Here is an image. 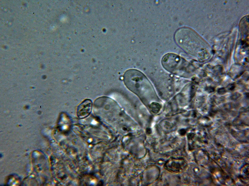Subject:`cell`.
<instances>
[{
  "label": "cell",
  "instance_id": "6da1fadb",
  "mask_svg": "<svg viewBox=\"0 0 249 186\" xmlns=\"http://www.w3.org/2000/svg\"><path fill=\"white\" fill-rule=\"evenodd\" d=\"M124 80L127 87L146 105H149L157 100L151 84L139 71L133 69L127 71L124 75Z\"/></svg>",
  "mask_w": 249,
  "mask_h": 186
},
{
  "label": "cell",
  "instance_id": "7a4b0ae2",
  "mask_svg": "<svg viewBox=\"0 0 249 186\" xmlns=\"http://www.w3.org/2000/svg\"><path fill=\"white\" fill-rule=\"evenodd\" d=\"M174 39L178 45L188 53L197 55L210 53L208 44L190 28L179 29L175 33Z\"/></svg>",
  "mask_w": 249,
  "mask_h": 186
},
{
  "label": "cell",
  "instance_id": "3957f363",
  "mask_svg": "<svg viewBox=\"0 0 249 186\" xmlns=\"http://www.w3.org/2000/svg\"><path fill=\"white\" fill-rule=\"evenodd\" d=\"M92 108V102L89 99L84 100L78 107L77 113L80 118H84L91 113Z\"/></svg>",
  "mask_w": 249,
  "mask_h": 186
},
{
  "label": "cell",
  "instance_id": "277c9868",
  "mask_svg": "<svg viewBox=\"0 0 249 186\" xmlns=\"http://www.w3.org/2000/svg\"><path fill=\"white\" fill-rule=\"evenodd\" d=\"M148 107L152 112L155 113H158L161 108V105L156 102L152 103L148 105Z\"/></svg>",
  "mask_w": 249,
  "mask_h": 186
}]
</instances>
